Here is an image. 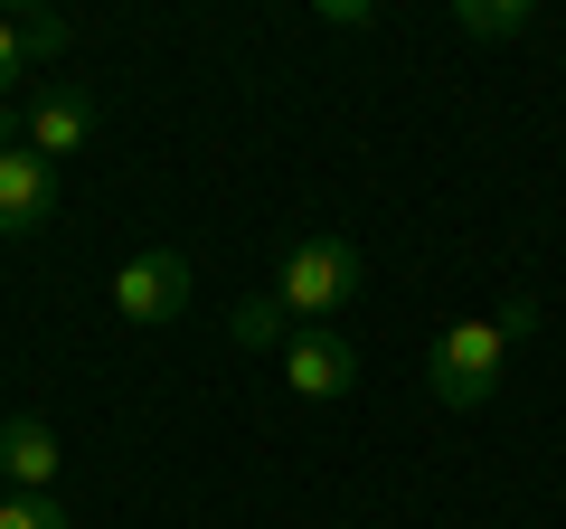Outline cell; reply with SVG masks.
I'll list each match as a JSON object with an SVG mask.
<instances>
[{"instance_id": "cell-1", "label": "cell", "mask_w": 566, "mask_h": 529, "mask_svg": "<svg viewBox=\"0 0 566 529\" xmlns=\"http://www.w3.org/2000/svg\"><path fill=\"white\" fill-rule=\"evenodd\" d=\"M510 350H520V331H510L501 312H472V322L434 331V350H424V387H434V407H453V416L491 407L501 378H510Z\"/></svg>"}, {"instance_id": "cell-2", "label": "cell", "mask_w": 566, "mask_h": 529, "mask_svg": "<svg viewBox=\"0 0 566 529\" xmlns=\"http://www.w3.org/2000/svg\"><path fill=\"white\" fill-rule=\"evenodd\" d=\"M359 284H368V264H359L349 237H303L293 256H283V274H274V303L303 331H331V312L359 303Z\"/></svg>"}, {"instance_id": "cell-3", "label": "cell", "mask_w": 566, "mask_h": 529, "mask_svg": "<svg viewBox=\"0 0 566 529\" xmlns=\"http://www.w3.org/2000/svg\"><path fill=\"white\" fill-rule=\"evenodd\" d=\"M114 312L142 322V331L180 322V312H189V256H180V246H142V256H123L114 264Z\"/></svg>"}, {"instance_id": "cell-4", "label": "cell", "mask_w": 566, "mask_h": 529, "mask_svg": "<svg viewBox=\"0 0 566 529\" xmlns=\"http://www.w3.org/2000/svg\"><path fill=\"white\" fill-rule=\"evenodd\" d=\"M95 143V95H76V85H39V95L20 104V152H39V162H66V152Z\"/></svg>"}, {"instance_id": "cell-5", "label": "cell", "mask_w": 566, "mask_h": 529, "mask_svg": "<svg viewBox=\"0 0 566 529\" xmlns=\"http://www.w3.org/2000/svg\"><path fill=\"white\" fill-rule=\"evenodd\" d=\"M283 387L312 397V407H331V397L359 387V350H349L340 331H293V350H283Z\"/></svg>"}, {"instance_id": "cell-6", "label": "cell", "mask_w": 566, "mask_h": 529, "mask_svg": "<svg viewBox=\"0 0 566 529\" xmlns=\"http://www.w3.org/2000/svg\"><path fill=\"white\" fill-rule=\"evenodd\" d=\"M48 218H57V162L0 152V237H39Z\"/></svg>"}, {"instance_id": "cell-7", "label": "cell", "mask_w": 566, "mask_h": 529, "mask_svg": "<svg viewBox=\"0 0 566 529\" xmlns=\"http://www.w3.org/2000/svg\"><path fill=\"white\" fill-rule=\"evenodd\" d=\"M66 454L48 416H0V491H57Z\"/></svg>"}, {"instance_id": "cell-8", "label": "cell", "mask_w": 566, "mask_h": 529, "mask_svg": "<svg viewBox=\"0 0 566 529\" xmlns=\"http://www.w3.org/2000/svg\"><path fill=\"white\" fill-rule=\"evenodd\" d=\"M57 48H66V20H48V10L10 20V10H0V95H10V85H20L39 58H57Z\"/></svg>"}, {"instance_id": "cell-9", "label": "cell", "mask_w": 566, "mask_h": 529, "mask_svg": "<svg viewBox=\"0 0 566 529\" xmlns=\"http://www.w3.org/2000/svg\"><path fill=\"white\" fill-rule=\"evenodd\" d=\"M293 331H303V322H293L274 293H245V303L227 312V341H237V350H293Z\"/></svg>"}, {"instance_id": "cell-10", "label": "cell", "mask_w": 566, "mask_h": 529, "mask_svg": "<svg viewBox=\"0 0 566 529\" xmlns=\"http://www.w3.org/2000/svg\"><path fill=\"white\" fill-rule=\"evenodd\" d=\"M453 29H463V39H520L528 0H453Z\"/></svg>"}, {"instance_id": "cell-11", "label": "cell", "mask_w": 566, "mask_h": 529, "mask_svg": "<svg viewBox=\"0 0 566 529\" xmlns=\"http://www.w3.org/2000/svg\"><path fill=\"white\" fill-rule=\"evenodd\" d=\"M0 529H76L57 491H0Z\"/></svg>"}]
</instances>
